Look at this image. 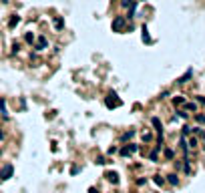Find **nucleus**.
<instances>
[{"label": "nucleus", "mask_w": 205, "mask_h": 193, "mask_svg": "<svg viewBox=\"0 0 205 193\" xmlns=\"http://www.w3.org/2000/svg\"><path fill=\"white\" fill-rule=\"evenodd\" d=\"M125 24H127V18H125V16H115L111 28H113V32H121L125 28Z\"/></svg>", "instance_id": "obj_1"}, {"label": "nucleus", "mask_w": 205, "mask_h": 193, "mask_svg": "<svg viewBox=\"0 0 205 193\" xmlns=\"http://www.w3.org/2000/svg\"><path fill=\"white\" fill-rule=\"evenodd\" d=\"M117 95L115 93H109V97H107V101H105V105L109 107V109H115V107H121L123 105V101L121 99H115Z\"/></svg>", "instance_id": "obj_2"}, {"label": "nucleus", "mask_w": 205, "mask_h": 193, "mask_svg": "<svg viewBox=\"0 0 205 193\" xmlns=\"http://www.w3.org/2000/svg\"><path fill=\"white\" fill-rule=\"evenodd\" d=\"M12 173H14V167H12L10 163H6V165L0 169V179H2V181H6V179H10V177H12Z\"/></svg>", "instance_id": "obj_3"}, {"label": "nucleus", "mask_w": 205, "mask_h": 193, "mask_svg": "<svg viewBox=\"0 0 205 193\" xmlns=\"http://www.w3.org/2000/svg\"><path fill=\"white\" fill-rule=\"evenodd\" d=\"M141 38H143V42H147V44H151V42H153L151 36H149V28H147V24H143V26H141Z\"/></svg>", "instance_id": "obj_4"}, {"label": "nucleus", "mask_w": 205, "mask_h": 193, "mask_svg": "<svg viewBox=\"0 0 205 193\" xmlns=\"http://www.w3.org/2000/svg\"><path fill=\"white\" fill-rule=\"evenodd\" d=\"M105 177H107V181H111V183H115V185L119 183V173H117V171H107Z\"/></svg>", "instance_id": "obj_5"}, {"label": "nucleus", "mask_w": 205, "mask_h": 193, "mask_svg": "<svg viewBox=\"0 0 205 193\" xmlns=\"http://www.w3.org/2000/svg\"><path fill=\"white\" fill-rule=\"evenodd\" d=\"M151 123H153V127H155V129L159 131V135H161V133H163V127H161V121H159L157 117H153V119H151Z\"/></svg>", "instance_id": "obj_6"}, {"label": "nucleus", "mask_w": 205, "mask_h": 193, "mask_svg": "<svg viewBox=\"0 0 205 193\" xmlns=\"http://www.w3.org/2000/svg\"><path fill=\"white\" fill-rule=\"evenodd\" d=\"M44 48H46V38L40 36V38L36 40V50H44Z\"/></svg>", "instance_id": "obj_7"}, {"label": "nucleus", "mask_w": 205, "mask_h": 193, "mask_svg": "<svg viewBox=\"0 0 205 193\" xmlns=\"http://www.w3.org/2000/svg\"><path fill=\"white\" fill-rule=\"evenodd\" d=\"M173 105H175V107H179V105H185V97H183V95H177V97L173 99Z\"/></svg>", "instance_id": "obj_8"}, {"label": "nucleus", "mask_w": 205, "mask_h": 193, "mask_svg": "<svg viewBox=\"0 0 205 193\" xmlns=\"http://www.w3.org/2000/svg\"><path fill=\"white\" fill-rule=\"evenodd\" d=\"M167 181H169L171 185H179V177H177L175 173H171V175H167Z\"/></svg>", "instance_id": "obj_9"}, {"label": "nucleus", "mask_w": 205, "mask_h": 193, "mask_svg": "<svg viewBox=\"0 0 205 193\" xmlns=\"http://www.w3.org/2000/svg\"><path fill=\"white\" fill-rule=\"evenodd\" d=\"M191 75H193V71H191V69H189V71H187V73H185V75H183V77L179 78V80H177V82H181V84H183V82H187V80H189V78H191Z\"/></svg>", "instance_id": "obj_10"}, {"label": "nucleus", "mask_w": 205, "mask_h": 193, "mask_svg": "<svg viewBox=\"0 0 205 193\" xmlns=\"http://www.w3.org/2000/svg\"><path fill=\"white\" fill-rule=\"evenodd\" d=\"M18 22H20V16H18V14H14V16L10 18V22H8V26H10V28H14V26H16Z\"/></svg>", "instance_id": "obj_11"}, {"label": "nucleus", "mask_w": 205, "mask_h": 193, "mask_svg": "<svg viewBox=\"0 0 205 193\" xmlns=\"http://www.w3.org/2000/svg\"><path fill=\"white\" fill-rule=\"evenodd\" d=\"M135 137V131H129V133H123L121 135V141H129V139H133Z\"/></svg>", "instance_id": "obj_12"}, {"label": "nucleus", "mask_w": 205, "mask_h": 193, "mask_svg": "<svg viewBox=\"0 0 205 193\" xmlns=\"http://www.w3.org/2000/svg\"><path fill=\"white\" fill-rule=\"evenodd\" d=\"M62 26H64V20H62V18H54V28H56V30H60Z\"/></svg>", "instance_id": "obj_13"}, {"label": "nucleus", "mask_w": 205, "mask_h": 193, "mask_svg": "<svg viewBox=\"0 0 205 193\" xmlns=\"http://www.w3.org/2000/svg\"><path fill=\"white\" fill-rule=\"evenodd\" d=\"M0 113H2L4 117H8V111H6V101H4V99L0 101Z\"/></svg>", "instance_id": "obj_14"}, {"label": "nucleus", "mask_w": 205, "mask_h": 193, "mask_svg": "<svg viewBox=\"0 0 205 193\" xmlns=\"http://www.w3.org/2000/svg\"><path fill=\"white\" fill-rule=\"evenodd\" d=\"M153 181H155V185H159V187L165 183V179L161 177V175H155V177H153Z\"/></svg>", "instance_id": "obj_15"}, {"label": "nucleus", "mask_w": 205, "mask_h": 193, "mask_svg": "<svg viewBox=\"0 0 205 193\" xmlns=\"http://www.w3.org/2000/svg\"><path fill=\"white\" fill-rule=\"evenodd\" d=\"M24 38H26V42H30V44H32V42H34V34L26 32V36H24Z\"/></svg>", "instance_id": "obj_16"}, {"label": "nucleus", "mask_w": 205, "mask_h": 193, "mask_svg": "<svg viewBox=\"0 0 205 193\" xmlns=\"http://www.w3.org/2000/svg\"><path fill=\"white\" fill-rule=\"evenodd\" d=\"M165 157H167V159H173V151H171V149H165Z\"/></svg>", "instance_id": "obj_17"}, {"label": "nucleus", "mask_w": 205, "mask_h": 193, "mask_svg": "<svg viewBox=\"0 0 205 193\" xmlns=\"http://www.w3.org/2000/svg\"><path fill=\"white\" fill-rule=\"evenodd\" d=\"M187 109H189V111H195L197 105H195V103H187Z\"/></svg>", "instance_id": "obj_18"}, {"label": "nucleus", "mask_w": 205, "mask_h": 193, "mask_svg": "<svg viewBox=\"0 0 205 193\" xmlns=\"http://www.w3.org/2000/svg\"><path fill=\"white\" fill-rule=\"evenodd\" d=\"M97 163H99V165H105V163H109V161H107L105 157H99V159H97Z\"/></svg>", "instance_id": "obj_19"}, {"label": "nucleus", "mask_w": 205, "mask_h": 193, "mask_svg": "<svg viewBox=\"0 0 205 193\" xmlns=\"http://www.w3.org/2000/svg\"><path fill=\"white\" fill-rule=\"evenodd\" d=\"M195 119H197V123H205V115H195Z\"/></svg>", "instance_id": "obj_20"}, {"label": "nucleus", "mask_w": 205, "mask_h": 193, "mask_svg": "<svg viewBox=\"0 0 205 193\" xmlns=\"http://www.w3.org/2000/svg\"><path fill=\"white\" fill-rule=\"evenodd\" d=\"M18 48H20V44H18V42H14V44H12V52H18Z\"/></svg>", "instance_id": "obj_21"}, {"label": "nucleus", "mask_w": 205, "mask_h": 193, "mask_svg": "<svg viewBox=\"0 0 205 193\" xmlns=\"http://www.w3.org/2000/svg\"><path fill=\"white\" fill-rule=\"evenodd\" d=\"M189 133H191V127L185 125V127H183V135H189Z\"/></svg>", "instance_id": "obj_22"}, {"label": "nucleus", "mask_w": 205, "mask_h": 193, "mask_svg": "<svg viewBox=\"0 0 205 193\" xmlns=\"http://www.w3.org/2000/svg\"><path fill=\"white\" fill-rule=\"evenodd\" d=\"M195 145H197V139H195V137H193V139H189V147H195Z\"/></svg>", "instance_id": "obj_23"}, {"label": "nucleus", "mask_w": 205, "mask_h": 193, "mask_svg": "<svg viewBox=\"0 0 205 193\" xmlns=\"http://www.w3.org/2000/svg\"><path fill=\"white\" fill-rule=\"evenodd\" d=\"M149 159H151V161H157V151H153V153L149 155Z\"/></svg>", "instance_id": "obj_24"}, {"label": "nucleus", "mask_w": 205, "mask_h": 193, "mask_svg": "<svg viewBox=\"0 0 205 193\" xmlns=\"http://www.w3.org/2000/svg\"><path fill=\"white\" fill-rule=\"evenodd\" d=\"M197 101H199V103H203V105H205V97H197Z\"/></svg>", "instance_id": "obj_25"}, {"label": "nucleus", "mask_w": 205, "mask_h": 193, "mask_svg": "<svg viewBox=\"0 0 205 193\" xmlns=\"http://www.w3.org/2000/svg\"><path fill=\"white\" fill-rule=\"evenodd\" d=\"M88 193H99V191H97L95 187H91V189H88Z\"/></svg>", "instance_id": "obj_26"}, {"label": "nucleus", "mask_w": 205, "mask_h": 193, "mask_svg": "<svg viewBox=\"0 0 205 193\" xmlns=\"http://www.w3.org/2000/svg\"><path fill=\"white\" fill-rule=\"evenodd\" d=\"M2 137H4V135H2V133H0V139H2Z\"/></svg>", "instance_id": "obj_27"}]
</instances>
